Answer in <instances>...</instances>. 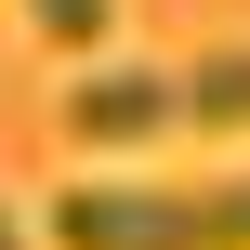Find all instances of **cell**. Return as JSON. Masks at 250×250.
<instances>
[{
  "label": "cell",
  "mask_w": 250,
  "mask_h": 250,
  "mask_svg": "<svg viewBox=\"0 0 250 250\" xmlns=\"http://www.w3.org/2000/svg\"><path fill=\"white\" fill-rule=\"evenodd\" d=\"M53 250H250V171H198V185H66L53 198Z\"/></svg>",
  "instance_id": "obj_1"
},
{
  "label": "cell",
  "mask_w": 250,
  "mask_h": 250,
  "mask_svg": "<svg viewBox=\"0 0 250 250\" xmlns=\"http://www.w3.org/2000/svg\"><path fill=\"white\" fill-rule=\"evenodd\" d=\"M158 132H185V66H92V79H66V145L145 158Z\"/></svg>",
  "instance_id": "obj_2"
},
{
  "label": "cell",
  "mask_w": 250,
  "mask_h": 250,
  "mask_svg": "<svg viewBox=\"0 0 250 250\" xmlns=\"http://www.w3.org/2000/svg\"><path fill=\"white\" fill-rule=\"evenodd\" d=\"M185 132H250V40H211L185 66Z\"/></svg>",
  "instance_id": "obj_3"
},
{
  "label": "cell",
  "mask_w": 250,
  "mask_h": 250,
  "mask_svg": "<svg viewBox=\"0 0 250 250\" xmlns=\"http://www.w3.org/2000/svg\"><path fill=\"white\" fill-rule=\"evenodd\" d=\"M26 26H40L53 53H105V26H119V0H26Z\"/></svg>",
  "instance_id": "obj_4"
},
{
  "label": "cell",
  "mask_w": 250,
  "mask_h": 250,
  "mask_svg": "<svg viewBox=\"0 0 250 250\" xmlns=\"http://www.w3.org/2000/svg\"><path fill=\"white\" fill-rule=\"evenodd\" d=\"M0 250H26V211H13V198H0Z\"/></svg>",
  "instance_id": "obj_5"
}]
</instances>
